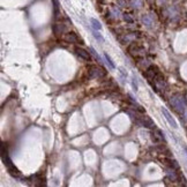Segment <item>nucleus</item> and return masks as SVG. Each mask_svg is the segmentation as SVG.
<instances>
[{
    "label": "nucleus",
    "mask_w": 187,
    "mask_h": 187,
    "mask_svg": "<svg viewBox=\"0 0 187 187\" xmlns=\"http://www.w3.org/2000/svg\"><path fill=\"white\" fill-rule=\"evenodd\" d=\"M140 36L139 34L137 35H135V33H132V34H126L125 36H124V38H119V40L123 43V44H126V43H130V42H132L133 39H135V38H137Z\"/></svg>",
    "instance_id": "10"
},
{
    "label": "nucleus",
    "mask_w": 187,
    "mask_h": 187,
    "mask_svg": "<svg viewBox=\"0 0 187 187\" xmlns=\"http://www.w3.org/2000/svg\"><path fill=\"white\" fill-rule=\"evenodd\" d=\"M158 1H161V2H162V1H165V0H158Z\"/></svg>",
    "instance_id": "21"
},
{
    "label": "nucleus",
    "mask_w": 187,
    "mask_h": 187,
    "mask_svg": "<svg viewBox=\"0 0 187 187\" xmlns=\"http://www.w3.org/2000/svg\"><path fill=\"white\" fill-rule=\"evenodd\" d=\"M170 103L171 105L173 106V109L179 113H184L186 110V102H185V98L183 95L180 93H177V95H173L170 99Z\"/></svg>",
    "instance_id": "1"
},
{
    "label": "nucleus",
    "mask_w": 187,
    "mask_h": 187,
    "mask_svg": "<svg viewBox=\"0 0 187 187\" xmlns=\"http://www.w3.org/2000/svg\"><path fill=\"white\" fill-rule=\"evenodd\" d=\"M185 151H186V154H187V147H185Z\"/></svg>",
    "instance_id": "20"
},
{
    "label": "nucleus",
    "mask_w": 187,
    "mask_h": 187,
    "mask_svg": "<svg viewBox=\"0 0 187 187\" xmlns=\"http://www.w3.org/2000/svg\"><path fill=\"white\" fill-rule=\"evenodd\" d=\"M88 75H89L90 79H102V77H104L106 75V72L99 66L91 65L88 68Z\"/></svg>",
    "instance_id": "3"
},
{
    "label": "nucleus",
    "mask_w": 187,
    "mask_h": 187,
    "mask_svg": "<svg viewBox=\"0 0 187 187\" xmlns=\"http://www.w3.org/2000/svg\"><path fill=\"white\" fill-rule=\"evenodd\" d=\"M158 73H159V71H158V68L156 67V66H154V65H151V66H149L146 71H144V77L149 81V82H151L157 75H158Z\"/></svg>",
    "instance_id": "4"
},
{
    "label": "nucleus",
    "mask_w": 187,
    "mask_h": 187,
    "mask_svg": "<svg viewBox=\"0 0 187 187\" xmlns=\"http://www.w3.org/2000/svg\"><path fill=\"white\" fill-rule=\"evenodd\" d=\"M89 50H90V52H91V53H93V56H95V58H96V59H97V60H98V61H101V58H99V56H98V55H97V53H96V51H95V50H93V47H90V49H89Z\"/></svg>",
    "instance_id": "19"
},
{
    "label": "nucleus",
    "mask_w": 187,
    "mask_h": 187,
    "mask_svg": "<svg viewBox=\"0 0 187 187\" xmlns=\"http://www.w3.org/2000/svg\"><path fill=\"white\" fill-rule=\"evenodd\" d=\"M64 39L67 42V43H79V37H77V35L73 33V31H71V33H67L65 36H64Z\"/></svg>",
    "instance_id": "9"
},
{
    "label": "nucleus",
    "mask_w": 187,
    "mask_h": 187,
    "mask_svg": "<svg viewBox=\"0 0 187 187\" xmlns=\"http://www.w3.org/2000/svg\"><path fill=\"white\" fill-rule=\"evenodd\" d=\"M152 87L155 88L156 91H159V89H163L165 87V81H164V76L158 73V75L154 79V83H152Z\"/></svg>",
    "instance_id": "5"
},
{
    "label": "nucleus",
    "mask_w": 187,
    "mask_h": 187,
    "mask_svg": "<svg viewBox=\"0 0 187 187\" xmlns=\"http://www.w3.org/2000/svg\"><path fill=\"white\" fill-rule=\"evenodd\" d=\"M90 22H91V25L93 27V29H96V30H101L102 29V24H101V22L98 20L90 19Z\"/></svg>",
    "instance_id": "13"
},
{
    "label": "nucleus",
    "mask_w": 187,
    "mask_h": 187,
    "mask_svg": "<svg viewBox=\"0 0 187 187\" xmlns=\"http://www.w3.org/2000/svg\"><path fill=\"white\" fill-rule=\"evenodd\" d=\"M162 113H163V115L165 117V119L168 120V123L170 124V126H171V127H173V128H178V124H177V121L174 120V118L171 115V113L169 112L165 108H162Z\"/></svg>",
    "instance_id": "6"
},
{
    "label": "nucleus",
    "mask_w": 187,
    "mask_h": 187,
    "mask_svg": "<svg viewBox=\"0 0 187 187\" xmlns=\"http://www.w3.org/2000/svg\"><path fill=\"white\" fill-rule=\"evenodd\" d=\"M75 52H76V55H77V56L81 57L82 59H84V60H87V61H90V59H91L90 53H89V52H87L84 49H81V47H75Z\"/></svg>",
    "instance_id": "7"
},
{
    "label": "nucleus",
    "mask_w": 187,
    "mask_h": 187,
    "mask_svg": "<svg viewBox=\"0 0 187 187\" xmlns=\"http://www.w3.org/2000/svg\"><path fill=\"white\" fill-rule=\"evenodd\" d=\"M1 158H2V162H4L5 166L8 169V170H11V169L14 168V164H13L12 159H11V158L8 157L7 152H1Z\"/></svg>",
    "instance_id": "8"
},
{
    "label": "nucleus",
    "mask_w": 187,
    "mask_h": 187,
    "mask_svg": "<svg viewBox=\"0 0 187 187\" xmlns=\"http://www.w3.org/2000/svg\"><path fill=\"white\" fill-rule=\"evenodd\" d=\"M124 20H125L126 22H128V23H133V22H134V20L132 19L128 14H124Z\"/></svg>",
    "instance_id": "18"
},
{
    "label": "nucleus",
    "mask_w": 187,
    "mask_h": 187,
    "mask_svg": "<svg viewBox=\"0 0 187 187\" xmlns=\"http://www.w3.org/2000/svg\"><path fill=\"white\" fill-rule=\"evenodd\" d=\"M166 174H168V177L172 180V181H176V180H178V177H177V173L174 172V169H169L168 171H166Z\"/></svg>",
    "instance_id": "12"
},
{
    "label": "nucleus",
    "mask_w": 187,
    "mask_h": 187,
    "mask_svg": "<svg viewBox=\"0 0 187 187\" xmlns=\"http://www.w3.org/2000/svg\"><path fill=\"white\" fill-rule=\"evenodd\" d=\"M128 52H130V55L132 57H134V58H136V59H139V58H143L144 55H146V50H144V47L143 46H141V45H139V44H135V43H133L130 45V47H128Z\"/></svg>",
    "instance_id": "2"
},
{
    "label": "nucleus",
    "mask_w": 187,
    "mask_h": 187,
    "mask_svg": "<svg viewBox=\"0 0 187 187\" xmlns=\"http://www.w3.org/2000/svg\"><path fill=\"white\" fill-rule=\"evenodd\" d=\"M31 179H33V184L34 185H36V186H39V185H42L43 183H40L42 181V179L39 178V176L36 174V176H34V177H31Z\"/></svg>",
    "instance_id": "16"
},
{
    "label": "nucleus",
    "mask_w": 187,
    "mask_h": 187,
    "mask_svg": "<svg viewBox=\"0 0 187 187\" xmlns=\"http://www.w3.org/2000/svg\"><path fill=\"white\" fill-rule=\"evenodd\" d=\"M64 30H65V27H64L62 24H60V23H57V24H55V27H53V31H55V35H56V36H59Z\"/></svg>",
    "instance_id": "11"
},
{
    "label": "nucleus",
    "mask_w": 187,
    "mask_h": 187,
    "mask_svg": "<svg viewBox=\"0 0 187 187\" xmlns=\"http://www.w3.org/2000/svg\"><path fill=\"white\" fill-rule=\"evenodd\" d=\"M104 57H105V59H106V62L109 64V66L111 67V68H115V65H114V62L112 61V59H111V57L109 56L106 52L104 53Z\"/></svg>",
    "instance_id": "15"
},
{
    "label": "nucleus",
    "mask_w": 187,
    "mask_h": 187,
    "mask_svg": "<svg viewBox=\"0 0 187 187\" xmlns=\"http://www.w3.org/2000/svg\"><path fill=\"white\" fill-rule=\"evenodd\" d=\"M93 37L96 38L98 42H101V43H104V38H103V36H102V35L98 33V30H93Z\"/></svg>",
    "instance_id": "14"
},
{
    "label": "nucleus",
    "mask_w": 187,
    "mask_h": 187,
    "mask_svg": "<svg viewBox=\"0 0 187 187\" xmlns=\"http://www.w3.org/2000/svg\"><path fill=\"white\" fill-rule=\"evenodd\" d=\"M52 4H53V8H55V15L58 16V14H59V0H52Z\"/></svg>",
    "instance_id": "17"
}]
</instances>
